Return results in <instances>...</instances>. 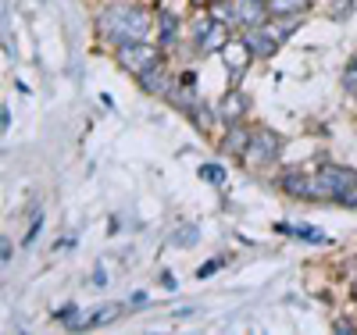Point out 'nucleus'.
I'll return each mask as SVG.
<instances>
[{
  "instance_id": "1",
  "label": "nucleus",
  "mask_w": 357,
  "mask_h": 335,
  "mask_svg": "<svg viewBox=\"0 0 357 335\" xmlns=\"http://www.w3.org/2000/svg\"><path fill=\"white\" fill-rule=\"evenodd\" d=\"M100 33L111 43H132V40H151V11L146 8H111L100 15Z\"/></svg>"
},
{
  "instance_id": "2",
  "label": "nucleus",
  "mask_w": 357,
  "mask_h": 335,
  "mask_svg": "<svg viewBox=\"0 0 357 335\" xmlns=\"http://www.w3.org/2000/svg\"><path fill=\"white\" fill-rule=\"evenodd\" d=\"M154 61H158V50H154V43H146V40H132V43L118 47V65L129 68L132 75H139L143 68H151Z\"/></svg>"
},
{
  "instance_id": "3",
  "label": "nucleus",
  "mask_w": 357,
  "mask_h": 335,
  "mask_svg": "<svg viewBox=\"0 0 357 335\" xmlns=\"http://www.w3.org/2000/svg\"><path fill=\"white\" fill-rule=\"evenodd\" d=\"M264 15H268V4H264V0H232V4H229V22L247 25V29L264 25Z\"/></svg>"
},
{
  "instance_id": "4",
  "label": "nucleus",
  "mask_w": 357,
  "mask_h": 335,
  "mask_svg": "<svg viewBox=\"0 0 357 335\" xmlns=\"http://www.w3.org/2000/svg\"><path fill=\"white\" fill-rule=\"evenodd\" d=\"M279 150H282V139H279V132H272V129H257V132H250V146H247V154L254 157V161H275L279 157Z\"/></svg>"
},
{
  "instance_id": "5",
  "label": "nucleus",
  "mask_w": 357,
  "mask_h": 335,
  "mask_svg": "<svg viewBox=\"0 0 357 335\" xmlns=\"http://www.w3.org/2000/svg\"><path fill=\"white\" fill-rule=\"evenodd\" d=\"M222 57H225V68H229L232 82H240L243 72H247V65H250V57H254V50L247 47V40H229L225 50H222Z\"/></svg>"
},
{
  "instance_id": "6",
  "label": "nucleus",
  "mask_w": 357,
  "mask_h": 335,
  "mask_svg": "<svg viewBox=\"0 0 357 335\" xmlns=\"http://www.w3.org/2000/svg\"><path fill=\"white\" fill-rule=\"evenodd\" d=\"M225 43H229V25L218 22V18H211V25H207L204 33L197 36V50L200 54H222Z\"/></svg>"
},
{
  "instance_id": "7",
  "label": "nucleus",
  "mask_w": 357,
  "mask_h": 335,
  "mask_svg": "<svg viewBox=\"0 0 357 335\" xmlns=\"http://www.w3.org/2000/svg\"><path fill=\"white\" fill-rule=\"evenodd\" d=\"M318 178L325 182V186L333 189V196H340L343 189H350V186H357V171H350V168H343V164H321V171H318Z\"/></svg>"
},
{
  "instance_id": "8",
  "label": "nucleus",
  "mask_w": 357,
  "mask_h": 335,
  "mask_svg": "<svg viewBox=\"0 0 357 335\" xmlns=\"http://www.w3.org/2000/svg\"><path fill=\"white\" fill-rule=\"evenodd\" d=\"M136 79H139V86L146 89V93H172V82H168V72H165L161 61H154L151 68H143Z\"/></svg>"
},
{
  "instance_id": "9",
  "label": "nucleus",
  "mask_w": 357,
  "mask_h": 335,
  "mask_svg": "<svg viewBox=\"0 0 357 335\" xmlns=\"http://www.w3.org/2000/svg\"><path fill=\"white\" fill-rule=\"evenodd\" d=\"M247 111H250V100H247V93H240V89H232V93H225V100H222V107H218V114H222L225 125H232V121H240Z\"/></svg>"
},
{
  "instance_id": "10",
  "label": "nucleus",
  "mask_w": 357,
  "mask_h": 335,
  "mask_svg": "<svg viewBox=\"0 0 357 335\" xmlns=\"http://www.w3.org/2000/svg\"><path fill=\"white\" fill-rule=\"evenodd\" d=\"M247 146H250V132L240 125V121H232L229 132H225V139H222V154L240 157V154H247Z\"/></svg>"
},
{
  "instance_id": "11",
  "label": "nucleus",
  "mask_w": 357,
  "mask_h": 335,
  "mask_svg": "<svg viewBox=\"0 0 357 335\" xmlns=\"http://www.w3.org/2000/svg\"><path fill=\"white\" fill-rule=\"evenodd\" d=\"M268 4V18H296L311 11V0H264Z\"/></svg>"
},
{
  "instance_id": "12",
  "label": "nucleus",
  "mask_w": 357,
  "mask_h": 335,
  "mask_svg": "<svg viewBox=\"0 0 357 335\" xmlns=\"http://www.w3.org/2000/svg\"><path fill=\"white\" fill-rule=\"evenodd\" d=\"M247 47L254 50V57H272V54H275V47H279V40L268 36V33H264V25H257V29H250Z\"/></svg>"
},
{
  "instance_id": "13",
  "label": "nucleus",
  "mask_w": 357,
  "mask_h": 335,
  "mask_svg": "<svg viewBox=\"0 0 357 335\" xmlns=\"http://www.w3.org/2000/svg\"><path fill=\"white\" fill-rule=\"evenodd\" d=\"M158 36H161L165 47L175 43V36H178V18H175L172 11H161V15H158Z\"/></svg>"
},
{
  "instance_id": "14",
  "label": "nucleus",
  "mask_w": 357,
  "mask_h": 335,
  "mask_svg": "<svg viewBox=\"0 0 357 335\" xmlns=\"http://www.w3.org/2000/svg\"><path fill=\"white\" fill-rule=\"evenodd\" d=\"M282 189L289 193V196H296V200H307V193H311V178L307 175H286L282 178Z\"/></svg>"
},
{
  "instance_id": "15",
  "label": "nucleus",
  "mask_w": 357,
  "mask_h": 335,
  "mask_svg": "<svg viewBox=\"0 0 357 335\" xmlns=\"http://www.w3.org/2000/svg\"><path fill=\"white\" fill-rule=\"evenodd\" d=\"M197 235H200L197 225H178V228L172 232V247H193Z\"/></svg>"
},
{
  "instance_id": "16",
  "label": "nucleus",
  "mask_w": 357,
  "mask_h": 335,
  "mask_svg": "<svg viewBox=\"0 0 357 335\" xmlns=\"http://www.w3.org/2000/svg\"><path fill=\"white\" fill-rule=\"evenodd\" d=\"M293 29H296V22H289V18H282L279 25H275V22H268V25H264V33H268V36H272V40H279V43H282V40H286V36L293 33Z\"/></svg>"
},
{
  "instance_id": "17",
  "label": "nucleus",
  "mask_w": 357,
  "mask_h": 335,
  "mask_svg": "<svg viewBox=\"0 0 357 335\" xmlns=\"http://www.w3.org/2000/svg\"><path fill=\"white\" fill-rule=\"evenodd\" d=\"M200 178L211 182V186H222V182H225V168L222 164H204L200 168Z\"/></svg>"
},
{
  "instance_id": "18",
  "label": "nucleus",
  "mask_w": 357,
  "mask_h": 335,
  "mask_svg": "<svg viewBox=\"0 0 357 335\" xmlns=\"http://www.w3.org/2000/svg\"><path fill=\"white\" fill-rule=\"evenodd\" d=\"M289 232H293V235H304L307 242H329V235L318 232V228H311V225H293Z\"/></svg>"
},
{
  "instance_id": "19",
  "label": "nucleus",
  "mask_w": 357,
  "mask_h": 335,
  "mask_svg": "<svg viewBox=\"0 0 357 335\" xmlns=\"http://www.w3.org/2000/svg\"><path fill=\"white\" fill-rule=\"evenodd\" d=\"M190 118L197 121V129H207V125H211V111H207V107H204L200 100H197V104L190 107Z\"/></svg>"
},
{
  "instance_id": "20",
  "label": "nucleus",
  "mask_w": 357,
  "mask_h": 335,
  "mask_svg": "<svg viewBox=\"0 0 357 335\" xmlns=\"http://www.w3.org/2000/svg\"><path fill=\"white\" fill-rule=\"evenodd\" d=\"M336 203H343V207H350V210H357V186H350V189H343V193L336 196Z\"/></svg>"
},
{
  "instance_id": "21",
  "label": "nucleus",
  "mask_w": 357,
  "mask_h": 335,
  "mask_svg": "<svg viewBox=\"0 0 357 335\" xmlns=\"http://www.w3.org/2000/svg\"><path fill=\"white\" fill-rule=\"evenodd\" d=\"M343 86H347V89H357V57L350 61V68L343 72Z\"/></svg>"
},
{
  "instance_id": "22",
  "label": "nucleus",
  "mask_w": 357,
  "mask_h": 335,
  "mask_svg": "<svg viewBox=\"0 0 357 335\" xmlns=\"http://www.w3.org/2000/svg\"><path fill=\"white\" fill-rule=\"evenodd\" d=\"M218 267H222V260H207V264H200V267H197V279H207V275H215Z\"/></svg>"
},
{
  "instance_id": "23",
  "label": "nucleus",
  "mask_w": 357,
  "mask_h": 335,
  "mask_svg": "<svg viewBox=\"0 0 357 335\" xmlns=\"http://www.w3.org/2000/svg\"><path fill=\"white\" fill-rule=\"evenodd\" d=\"M354 11V0H340V4H336V18H347Z\"/></svg>"
},
{
  "instance_id": "24",
  "label": "nucleus",
  "mask_w": 357,
  "mask_h": 335,
  "mask_svg": "<svg viewBox=\"0 0 357 335\" xmlns=\"http://www.w3.org/2000/svg\"><path fill=\"white\" fill-rule=\"evenodd\" d=\"M0 125H4V132H8V125H11V111H8V107L0 111Z\"/></svg>"
},
{
  "instance_id": "25",
  "label": "nucleus",
  "mask_w": 357,
  "mask_h": 335,
  "mask_svg": "<svg viewBox=\"0 0 357 335\" xmlns=\"http://www.w3.org/2000/svg\"><path fill=\"white\" fill-rule=\"evenodd\" d=\"M0 260H4V264L11 260V247H8V239H4V247H0Z\"/></svg>"
}]
</instances>
